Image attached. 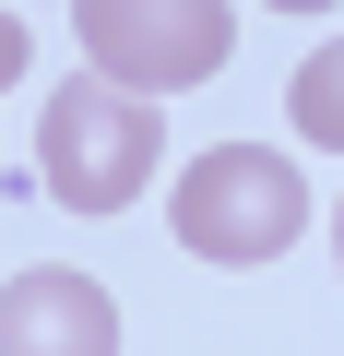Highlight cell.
I'll return each instance as SVG.
<instances>
[{
  "label": "cell",
  "instance_id": "cell-3",
  "mask_svg": "<svg viewBox=\"0 0 344 356\" xmlns=\"http://www.w3.org/2000/svg\"><path fill=\"white\" fill-rule=\"evenodd\" d=\"M72 48L131 95H179L238 60V0H72Z\"/></svg>",
  "mask_w": 344,
  "mask_h": 356
},
{
  "label": "cell",
  "instance_id": "cell-4",
  "mask_svg": "<svg viewBox=\"0 0 344 356\" xmlns=\"http://www.w3.org/2000/svg\"><path fill=\"white\" fill-rule=\"evenodd\" d=\"M0 356H119V297L72 261H36L0 285Z\"/></svg>",
  "mask_w": 344,
  "mask_h": 356
},
{
  "label": "cell",
  "instance_id": "cell-7",
  "mask_svg": "<svg viewBox=\"0 0 344 356\" xmlns=\"http://www.w3.org/2000/svg\"><path fill=\"white\" fill-rule=\"evenodd\" d=\"M261 13H344V0H261Z\"/></svg>",
  "mask_w": 344,
  "mask_h": 356
},
{
  "label": "cell",
  "instance_id": "cell-8",
  "mask_svg": "<svg viewBox=\"0 0 344 356\" xmlns=\"http://www.w3.org/2000/svg\"><path fill=\"white\" fill-rule=\"evenodd\" d=\"M332 261H344V202H332Z\"/></svg>",
  "mask_w": 344,
  "mask_h": 356
},
{
  "label": "cell",
  "instance_id": "cell-1",
  "mask_svg": "<svg viewBox=\"0 0 344 356\" xmlns=\"http://www.w3.org/2000/svg\"><path fill=\"white\" fill-rule=\"evenodd\" d=\"M154 166H166L154 95H131V83H107V72L48 83V107H36V178H48L60 214H131V202L154 191Z\"/></svg>",
  "mask_w": 344,
  "mask_h": 356
},
{
  "label": "cell",
  "instance_id": "cell-6",
  "mask_svg": "<svg viewBox=\"0 0 344 356\" xmlns=\"http://www.w3.org/2000/svg\"><path fill=\"white\" fill-rule=\"evenodd\" d=\"M24 60H36V24H24V13H0V95L24 83Z\"/></svg>",
  "mask_w": 344,
  "mask_h": 356
},
{
  "label": "cell",
  "instance_id": "cell-2",
  "mask_svg": "<svg viewBox=\"0 0 344 356\" xmlns=\"http://www.w3.org/2000/svg\"><path fill=\"white\" fill-rule=\"evenodd\" d=\"M166 226H179L190 261L249 273V261H273V250L309 238V178H297V154H273V143H214V154L179 166Z\"/></svg>",
  "mask_w": 344,
  "mask_h": 356
},
{
  "label": "cell",
  "instance_id": "cell-5",
  "mask_svg": "<svg viewBox=\"0 0 344 356\" xmlns=\"http://www.w3.org/2000/svg\"><path fill=\"white\" fill-rule=\"evenodd\" d=\"M285 119H297V143H309V154H344V36H332V48H309V60L285 72Z\"/></svg>",
  "mask_w": 344,
  "mask_h": 356
}]
</instances>
